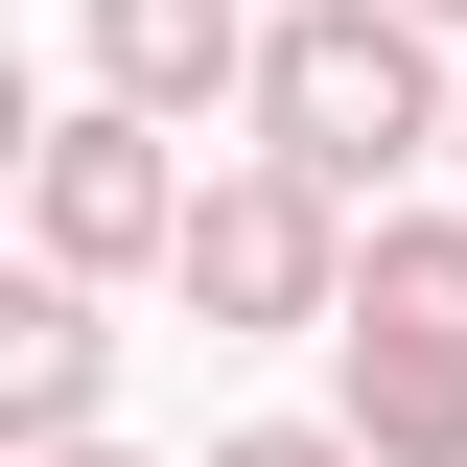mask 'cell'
Here are the masks:
<instances>
[{
  "label": "cell",
  "instance_id": "1",
  "mask_svg": "<svg viewBox=\"0 0 467 467\" xmlns=\"http://www.w3.org/2000/svg\"><path fill=\"white\" fill-rule=\"evenodd\" d=\"M234 117H257V164L350 187V211H398V164H444V140H467V70H444V24H420V0H281Z\"/></svg>",
  "mask_w": 467,
  "mask_h": 467
},
{
  "label": "cell",
  "instance_id": "2",
  "mask_svg": "<svg viewBox=\"0 0 467 467\" xmlns=\"http://www.w3.org/2000/svg\"><path fill=\"white\" fill-rule=\"evenodd\" d=\"M187 117H140V94H94V117H47V140H24V257H47V281H164L187 257Z\"/></svg>",
  "mask_w": 467,
  "mask_h": 467
},
{
  "label": "cell",
  "instance_id": "3",
  "mask_svg": "<svg viewBox=\"0 0 467 467\" xmlns=\"http://www.w3.org/2000/svg\"><path fill=\"white\" fill-rule=\"evenodd\" d=\"M350 234H374L350 187H304V164H211L164 281H187V327H234V350H257V327H350Z\"/></svg>",
  "mask_w": 467,
  "mask_h": 467
},
{
  "label": "cell",
  "instance_id": "4",
  "mask_svg": "<svg viewBox=\"0 0 467 467\" xmlns=\"http://www.w3.org/2000/svg\"><path fill=\"white\" fill-rule=\"evenodd\" d=\"M70 24H94V94H140V117L257 94V0H70Z\"/></svg>",
  "mask_w": 467,
  "mask_h": 467
},
{
  "label": "cell",
  "instance_id": "5",
  "mask_svg": "<svg viewBox=\"0 0 467 467\" xmlns=\"http://www.w3.org/2000/svg\"><path fill=\"white\" fill-rule=\"evenodd\" d=\"M94 398H117L94 281H24V304H0V444H94Z\"/></svg>",
  "mask_w": 467,
  "mask_h": 467
},
{
  "label": "cell",
  "instance_id": "6",
  "mask_svg": "<svg viewBox=\"0 0 467 467\" xmlns=\"http://www.w3.org/2000/svg\"><path fill=\"white\" fill-rule=\"evenodd\" d=\"M350 350V444H374V467H467V350H420V327H327Z\"/></svg>",
  "mask_w": 467,
  "mask_h": 467
},
{
  "label": "cell",
  "instance_id": "7",
  "mask_svg": "<svg viewBox=\"0 0 467 467\" xmlns=\"http://www.w3.org/2000/svg\"><path fill=\"white\" fill-rule=\"evenodd\" d=\"M350 327L467 350V211H374V234H350Z\"/></svg>",
  "mask_w": 467,
  "mask_h": 467
},
{
  "label": "cell",
  "instance_id": "8",
  "mask_svg": "<svg viewBox=\"0 0 467 467\" xmlns=\"http://www.w3.org/2000/svg\"><path fill=\"white\" fill-rule=\"evenodd\" d=\"M211 467H374V444H350V420H234Z\"/></svg>",
  "mask_w": 467,
  "mask_h": 467
},
{
  "label": "cell",
  "instance_id": "9",
  "mask_svg": "<svg viewBox=\"0 0 467 467\" xmlns=\"http://www.w3.org/2000/svg\"><path fill=\"white\" fill-rule=\"evenodd\" d=\"M24 467H140V444H24Z\"/></svg>",
  "mask_w": 467,
  "mask_h": 467
},
{
  "label": "cell",
  "instance_id": "10",
  "mask_svg": "<svg viewBox=\"0 0 467 467\" xmlns=\"http://www.w3.org/2000/svg\"><path fill=\"white\" fill-rule=\"evenodd\" d=\"M420 24H467V0H420Z\"/></svg>",
  "mask_w": 467,
  "mask_h": 467
},
{
  "label": "cell",
  "instance_id": "11",
  "mask_svg": "<svg viewBox=\"0 0 467 467\" xmlns=\"http://www.w3.org/2000/svg\"><path fill=\"white\" fill-rule=\"evenodd\" d=\"M444 164H467V140H444Z\"/></svg>",
  "mask_w": 467,
  "mask_h": 467
}]
</instances>
